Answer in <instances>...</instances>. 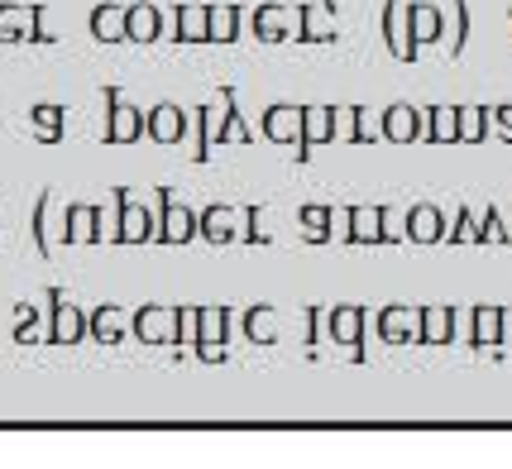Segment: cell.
I'll return each mask as SVG.
<instances>
[{
  "mask_svg": "<svg viewBox=\"0 0 512 469\" xmlns=\"http://www.w3.org/2000/svg\"><path fill=\"white\" fill-rule=\"evenodd\" d=\"M383 44L398 63H417L422 48L412 44V29H407V0H383Z\"/></svg>",
  "mask_w": 512,
  "mask_h": 469,
  "instance_id": "11",
  "label": "cell"
},
{
  "mask_svg": "<svg viewBox=\"0 0 512 469\" xmlns=\"http://www.w3.org/2000/svg\"><path fill=\"white\" fill-rule=\"evenodd\" d=\"M87 340H101V345L130 340V312H125L120 302H101V307L87 316Z\"/></svg>",
  "mask_w": 512,
  "mask_h": 469,
  "instance_id": "16",
  "label": "cell"
},
{
  "mask_svg": "<svg viewBox=\"0 0 512 469\" xmlns=\"http://www.w3.org/2000/svg\"><path fill=\"white\" fill-rule=\"evenodd\" d=\"M422 144H460V106L422 111Z\"/></svg>",
  "mask_w": 512,
  "mask_h": 469,
  "instance_id": "24",
  "label": "cell"
},
{
  "mask_svg": "<svg viewBox=\"0 0 512 469\" xmlns=\"http://www.w3.org/2000/svg\"><path fill=\"white\" fill-rule=\"evenodd\" d=\"M374 321H379V331H383L388 345H412V340H417V326H422V307L393 302V307H379Z\"/></svg>",
  "mask_w": 512,
  "mask_h": 469,
  "instance_id": "13",
  "label": "cell"
},
{
  "mask_svg": "<svg viewBox=\"0 0 512 469\" xmlns=\"http://www.w3.org/2000/svg\"><path fill=\"white\" fill-rule=\"evenodd\" d=\"M173 331H178V307H163V302H144L130 312V340H144V345H173Z\"/></svg>",
  "mask_w": 512,
  "mask_h": 469,
  "instance_id": "7",
  "label": "cell"
},
{
  "mask_svg": "<svg viewBox=\"0 0 512 469\" xmlns=\"http://www.w3.org/2000/svg\"><path fill=\"white\" fill-rule=\"evenodd\" d=\"M158 235V221L149 206L130 197V187H115V245H144Z\"/></svg>",
  "mask_w": 512,
  "mask_h": 469,
  "instance_id": "4",
  "label": "cell"
},
{
  "mask_svg": "<svg viewBox=\"0 0 512 469\" xmlns=\"http://www.w3.org/2000/svg\"><path fill=\"white\" fill-rule=\"evenodd\" d=\"M168 39H178V44H206V5H197V0L173 5V34Z\"/></svg>",
  "mask_w": 512,
  "mask_h": 469,
  "instance_id": "28",
  "label": "cell"
},
{
  "mask_svg": "<svg viewBox=\"0 0 512 469\" xmlns=\"http://www.w3.org/2000/svg\"><path fill=\"white\" fill-rule=\"evenodd\" d=\"M29 34H34V5L5 0L0 5V44H24Z\"/></svg>",
  "mask_w": 512,
  "mask_h": 469,
  "instance_id": "30",
  "label": "cell"
},
{
  "mask_svg": "<svg viewBox=\"0 0 512 469\" xmlns=\"http://www.w3.org/2000/svg\"><path fill=\"white\" fill-rule=\"evenodd\" d=\"M125 39H134V44H154V39H163V10H158L154 0H134V5H125Z\"/></svg>",
  "mask_w": 512,
  "mask_h": 469,
  "instance_id": "19",
  "label": "cell"
},
{
  "mask_svg": "<svg viewBox=\"0 0 512 469\" xmlns=\"http://www.w3.org/2000/svg\"><path fill=\"white\" fill-rule=\"evenodd\" d=\"M335 0H312V5H297V29L292 39L297 44H335Z\"/></svg>",
  "mask_w": 512,
  "mask_h": 469,
  "instance_id": "9",
  "label": "cell"
},
{
  "mask_svg": "<svg viewBox=\"0 0 512 469\" xmlns=\"http://www.w3.org/2000/svg\"><path fill=\"white\" fill-rule=\"evenodd\" d=\"M335 139H345V144L379 139V134L369 130V106H335Z\"/></svg>",
  "mask_w": 512,
  "mask_h": 469,
  "instance_id": "29",
  "label": "cell"
},
{
  "mask_svg": "<svg viewBox=\"0 0 512 469\" xmlns=\"http://www.w3.org/2000/svg\"><path fill=\"white\" fill-rule=\"evenodd\" d=\"M15 316H20V326H15V345H34L39 331H44V326H39V307H34V302H20Z\"/></svg>",
  "mask_w": 512,
  "mask_h": 469,
  "instance_id": "40",
  "label": "cell"
},
{
  "mask_svg": "<svg viewBox=\"0 0 512 469\" xmlns=\"http://www.w3.org/2000/svg\"><path fill=\"white\" fill-rule=\"evenodd\" d=\"M455 5V34H450V58H460L469 44V0H450Z\"/></svg>",
  "mask_w": 512,
  "mask_h": 469,
  "instance_id": "42",
  "label": "cell"
},
{
  "mask_svg": "<svg viewBox=\"0 0 512 469\" xmlns=\"http://www.w3.org/2000/svg\"><path fill=\"white\" fill-rule=\"evenodd\" d=\"M216 96H221V106H225L221 130H216V144H249V139H254V130L245 125V111H240V96H235V87H221Z\"/></svg>",
  "mask_w": 512,
  "mask_h": 469,
  "instance_id": "26",
  "label": "cell"
},
{
  "mask_svg": "<svg viewBox=\"0 0 512 469\" xmlns=\"http://www.w3.org/2000/svg\"><path fill=\"white\" fill-rule=\"evenodd\" d=\"M489 139V106H460V144Z\"/></svg>",
  "mask_w": 512,
  "mask_h": 469,
  "instance_id": "35",
  "label": "cell"
},
{
  "mask_svg": "<svg viewBox=\"0 0 512 469\" xmlns=\"http://www.w3.org/2000/svg\"><path fill=\"white\" fill-rule=\"evenodd\" d=\"M240 20L245 10L230 0V5H206V44H235L240 39Z\"/></svg>",
  "mask_w": 512,
  "mask_h": 469,
  "instance_id": "27",
  "label": "cell"
},
{
  "mask_svg": "<svg viewBox=\"0 0 512 469\" xmlns=\"http://www.w3.org/2000/svg\"><path fill=\"white\" fill-rule=\"evenodd\" d=\"M63 106L58 101H39L34 111H29V125H34V139L39 144H58L63 139Z\"/></svg>",
  "mask_w": 512,
  "mask_h": 469,
  "instance_id": "33",
  "label": "cell"
},
{
  "mask_svg": "<svg viewBox=\"0 0 512 469\" xmlns=\"http://www.w3.org/2000/svg\"><path fill=\"white\" fill-rule=\"evenodd\" d=\"M182 134H187V111H182L178 101H158L154 111H144V139H154V144H182Z\"/></svg>",
  "mask_w": 512,
  "mask_h": 469,
  "instance_id": "15",
  "label": "cell"
},
{
  "mask_svg": "<svg viewBox=\"0 0 512 469\" xmlns=\"http://www.w3.org/2000/svg\"><path fill=\"white\" fill-rule=\"evenodd\" d=\"M474 240H479V221H474L469 206H460V216L446 221V240L441 245H474Z\"/></svg>",
  "mask_w": 512,
  "mask_h": 469,
  "instance_id": "36",
  "label": "cell"
},
{
  "mask_svg": "<svg viewBox=\"0 0 512 469\" xmlns=\"http://www.w3.org/2000/svg\"><path fill=\"white\" fill-rule=\"evenodd\" d=\"M379 139H388V144H412V139H422V111L407 106V101L388 106V111H383V125H379Z\"/></svg>",
  "mask_w": 512,
  "mask_h": 469,
  "instance_id": "20",
  "label": "cell"
},
{
  "mask_svg": "<svg viewBox=\"0 0 512 469\" xmlns=\"http://www.w3.org/2000/svg\"><path fill=\"white\" fill-rule=\"evenodd\" d=\"M240 216L249 221L245 230H240V240H245V245H268V240H273V235H268V211L264 206H245Z\"/></svg>",
  "mask_w": 512,
  "mask_h": 469,
  "instance_id": "38",
  "label": "cell"
},
{
  "mask_svg": "<svg viewBox=\"0 0 512 469\" xmlns=\"http://www.w3.org/2000/svg\"><path fill=\"white\" fill-rule=\"evenodd\" d=\"M335 139V106H302V144H297V158L307 163L316 144H331Z\"/></svg>",
  "mask_w": 512,
  "mask_h": 469,
  "instance_id": "18",
  "label": "cell"
},
{
  "mask_svg": "<svg viewBox=\"0 0 512 469\" xmlns=\"http://www.w3.org/2000/svg\"><path fill=\"white\" fill-rule=\"evenodd\" d=\"M264 134L273 144H302V106H268L264 111Z\"/></svg>",
  "mask_w": 512,
  "mask_h": 469,
  "instance_id": "25",
  "label": "cell"
},
{
  "mask_svg": "<svg viewBox=\"0 0 512 469\" xmlns=\"http://www.w3.org/2000/svg\"><path fill=\"white\" fill-rule=\"evenodd\" d=\"M101 96H106V130H101V139L106 144H134V139H144V111L130 106L115 87H101Z\"/></svg>",
  "mask_w": 512,
  "mask_h": 469,
  "instance_id": "6",
  "label": "cell"
},
{
  "mask_svg": "<svg viewBox=\"0 0 512 469\" xmlns=\"http://www.w3.org/2000/svg\"><path fill=\"white\" fill-rule=\"evenodd\" d=\"M48 307H53V321H48V340H53V345L87 340V312H82L77 302H67L63 288H48Z\"/></svg>",
  "mask_w": 512,
  "mask_h": 469,
  "instance_id": "8",
  "label": "cell"
},
{
  "mask_svg": "<svg viewBox=\"0 0 512 469\" xmlns=\"http://www.w3.org/2000/svg\"><path fill=\"white\" fill-rule=\"evenodd\" d=\"M335 221L345 230V240H355V245H393L398 240L388 230V206H345V211H335Z\"/></svg>",
  "mask_w": 512,
  "mask_h": 469,
  "instance_id": "2",
  "label": "cell"
},
{
  "mask_svg": "<svg viewBox=\"0 0 512 469\" xmlns=\"http://www.w3.org/2000/svg\"><path fill=\"white\" fill-rule=\"evenodd\" d=\"M297 225H302V240H307V245H326L335 230V206H302V211H297Z\"/></svg>",
  "mask_w": 512,
  "mask_h": 469,
  "instance_id": "32",
  "label": "cell"
},
{
  "mask_svg": "<svg viewBox=\"0 0 512 469\" xmlns=\"http://www.w3.org/2000/svg\"><path fill=\"white\" fill-rule=\"evenodd\" d=\"M402 235H407L412 245H441V240H446V216H441V206H431V201L407 206Z\"/></svg>",
  "mask_w": 512,
  "mask_h": 469,
  "instance_id": "14",
  "label": "cell"
},
{
  "mask_svg": "<svg viewBox=\"0 0 512 469\" xmlns=\"http://www.w3.org/2000/svg\"><path fill=\"white\" fill-rule=\"evenodd\" d=\"M48 206H53V192L44 187V192H39V201H34V221H29V225H34V245H39V254H44V259L53 254V240H48Z\"/></svg>",
  "mask_w": 512,
  "mask_h": 469,
  "instance_id": "37",
  "label": "cell"
},
{
  "mask_svg": "<svg viewBox=\"0 0 512 469\" xmlns=\"http://www.w3.org/2000/svg\"><path fill=\"white\" fill-rule=\"evenodd\" d=\"M63 240L67 245H101V240H115V211L72 201V206H67V221H63Z\"/></svg>",
  "mask_w": 512,
  "mask_h": 469,
  "instance_id": "1",
  "label": "cell"
},
{
  "mask_svg": "<svg viewBox=\"0 0 512 469\" xmlns=\"http://www.w3.org/2000/svg\"><path fill=\"white\" fill-rule=\"evenodd\" d=\"M508 20H512V10H508Z\"/></svg>",
  "mask_w": 512,
  "mask_h": 469,
  "instance_id": "45",
  "label": "cell"
},
{
  "mask_svg": "<svg viewBox=\"0 0 512 469\" xmlns=\"http://www.w3.org/2000/svg\"><path fill=\"white\" fill-rule=\"evenodd\" d=\"M489 134H498L503 144H512V101L508 106H489Z\"/></svg>",
  "mask_w": 512,
  "mask_h": 469,
  "instance_id": "43",
  "label": "cell"
},
{
  "mask_svg": "<svg viewBox=\"0 0 512 469\" xmlns=\"http://www.w3.org/2000/svg\"><path fill=\"white\" fill-rule=\"evenodd\" d=\"M91 34H96L101 44H120V39H125V10H120V5H96V10H91Z\"/></svg>",
  "mask_w": 512,
  "mask_h": 469,
  "instance_id": "34",
  "label": "cell"
},
{
  "mask_svg": "<svg viewBox=\"0 0 512 469\" xmlns=\"http://www.w3.org/2000/svg\"><path fill=\"white\" fill-rule=\"evenodd\" d=\"M503 340V307L498 302H479L469 312V345L474 350H493Z\"/></svg>",
  "mask_w": 512,
  "mask_h": 469,
  "instance_id": "22",
  "label": "cell"
},
{
  "mask_svg": "<svg viewBox=\"0 0 512 469\" xmlns=\"http://www.w3.org/2000/svg\"><path fill=\"white\" fill-rule=\"evenodd\" d=\"M503 240H508L503 211H498V206H489V211H484V221H479V240H474V245H503Z\"/></svg>",
  "mask_w": 512,
  "mask_h": 469,
  "instance_id": "41",
  "label": "cell"
},
{
  "mask_svg": "<svg viewBox=\"0 0 512 469\" xmlns=\"http://www.w3.org/2000/svg\"><path fill=\"white\" fill-rule=\"evenodd\" d=\"M374 321L369 307H359V302H340L326 312V340H335L340 350H350L355 359H364V326Z\"/></svg>",
  "mask_w": 512,
  "mask_h": 469,
  "instance_id": "5",
  "label": "cell"
},
{
  "mask_svg": "<svg viewBox=\"0 0 512 469\" xmlns=\"http://www.w3.org/2000/svg\"><path fill=\"white\" fill-rule=\"evenodd\" d=\"M455 326H460V312H455L450 302H431V307H422L417 340H426V345H446V340H455Z\"/></svg>",
  "mask_w": 512,
  "mask_h": 469,
  "instance_id": "23",
  "label": "cell"
},
{
  "mask_svg": "<svg viewBox=\"0 0 512 469\" xmlns=\"http://www.w3.org/2000/svg\"><path fill=\"white\" fill-rule=\"evenodd\" d=\"M34 44H53L58 34H53V10L48 5H34V34H29Z\"/></svg>",
  "mask_w": 512,
  "mask_h": 469,
  "instance_id": "44",
  "label": "cell"
},
{
  "mask_svg": "<svg viewBox=\"0 0 512 469\" xmlns=\"http://www.w3.org/2000/svg\"><path fill=\"white\" fill-rule=\"evenodd\" d=\"M249 20H254V34H259L264 44H283V39H292V29H297V5L264 0V5L249 10Z\"/></svg>",
  "mask_w": 512,
  "mask_h": 469,
  "instance_id": "12",
  "label": "cell"
},
{
  "mask_svg": "<svg viewBox=\"0 0 512 469\" xmlns=\"http://www.w3.org/2000/svg\"><path fill=\"white\" fill-rule=\"evenodd\" d=\"M230 307H201V331H197V350L206 364H221L225 355H230Z\"/></svg>",
  "mask_w": 512,
  "mask_h": 469,
  "instance_id": "10",
  "label": "cell"
},
{
  "mask_svg": "<svg viewBox=\"0 0 512 469\" xmlns=\"http://www.w3.org/2000/svg\"><path fill=\"white\" fill-rule=\"evenodd\" d=\"M154 221H158V240L163 245H187L192 235H197V211L192 206H182L173 197V187H154Z\"/></svg>",
  "mask_w": 512,
  "mask_h": 469,
  "instance_id": "3",
  "label": "cell"
},
{
  "mask_svg": "<svg viewBox=\"0 0 512 469\" xmlns=\"http://www.w3.org/2000/svg\"><path fill=\"white\" fill-rule=\"evenodd\" d=\"M240 326H245V340H254V345H273V340H278V321H273V307H268V302L245 307V312H240Z\"/></svg>",
  "mask_w": 512,
  "mask_h": 469,
  "instance_id": "31",
  "label": "cell"
},
{
  "mask_svg": "<svg viewBox=\"0 0 512 469\" xmlns=\"http://www.w3.org/2000/svg\"><path fill=\"white\" fill-rule=\"evenodd\" d=\"M197 331H201V307L182 302V307H178V331H173V345H197Z\"/></svg>",
  "mask_w": 512,
  "mask_h": 469,
  "instance_id": "39",
  "label": "cell"
},
{
  "mask_svg": "<svg viewBox=\"0 0 512 469\" xmlns=\"http://www.w3.org/2000/svg\"><path fill=\"white\" fill-rule=\"evenodd\" d=\"M197 235L201 240H211V245H230V240H240V211H235V206H225V201L197 211Z\"/></svg>",
  "mask_w": 512,
  "mask_h": 469,
  "instance_id": "17",
  "label": "cell"
},
{
  "mask_svg": "<svg viewBox=\"0 0 512 469\" xmlns=\"http://www.w3.org/2000/svg\"><path fill=\"white\" fill-rule=\"evenodd\" d=\"M407 29H412V44L426 48L446 34V20H441V5L431 0H407Z\"/></svg>",
  "mask_w": 512,
  "mask_h": 469,
  "instance_id": "21",
  "label": "cell"
}]
</instances>
